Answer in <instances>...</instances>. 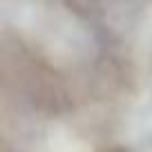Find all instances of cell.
<instances>
[{
    "mask_svg": "<svg viewBox=\"0 0 152 152\" xmlns=\"http://www.w3.org/2000/svg\"><path fill=\"white\" fill-rule=\"evenodd\" d=\"M29 152H90V145L67 125L47 123L31 132Z\"/></svg>",
    "mask_w": 152,
    "mask_h": 152,
    "instance_id": "7a4b0ae2",
    "label": "cell"
},
{
    "mask_svg": "<svg viewBox=\"0 0 152 152\" xmlns=\"http://www.w3.org/2000/svg\"><path fill=\"white\" fill-rule=\"evenodd\" d=\"M139 45H141L143 54L152 56V7L141 20V29H139Z\"/></svg>",
    "mask_w": 152,
    "mask_h": 152,
    "instance_id": "3957f363",
    "label": "cell"
},
{
    "mask_svg": "<svg viewBox=\"0 0 152 152\" xmlns=\"http://www.w3.org/2000/svg\"><path fill=\"white\" fill-rule=\"evenodd\" d=\"M121 137L141 152L152 145V83H148L139 99L128 107L121 123Z\"/></svg>",
    "mask_w": 152,
    "mask_h": 152,
    "instance_id": "6da1fadb",
    "label": "cell"
}]
</instances>
